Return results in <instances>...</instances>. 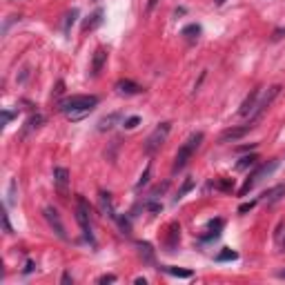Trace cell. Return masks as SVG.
I'll return each instance as SVG.
<instances>
[{
    "label": "cell",
    "instance_id": "1",
    "mask_svg": "<svg viewBox=\"0 0 285 285\" xmlns=\"http://www.w3.org/2000/svg\"><path fill=\"white\" fill-rule=\"evenodd\" d=\"M98 105V96H69L60 101V112L67 114L71 121H78Z\"/></svg>",
    "mask_w": 285,
    "mask_h": 285
},
{
    "label": "cell",
    "instance_id": "2",
    "mask_svg": "<svg viewBox=\"0 0 285 285\" xmlns=\"http://www.w3.org/2000/svg\"><path fill=\"white\" fill-rule=\"evenodd\" d=\"M203 132H194L192 136H189L187 141L183 142V145L178 147V151H176V158H174V167H172V172L174 174H178L180 169H185L187 167V163L192 160V156L196 154V149L201 147V142H203Z\"/></svg>",
    "mask_w": 285,
    "mask_h": 285
},
{
    "label": "cell",
    "instance_id": "3",
    "mask_svg": "<svg viewBox=\"0 0 285 285\" xmlns=\"http://www.w3.org/2000/svg\"><path fill=\"white\" fill-rule=\"evenodd\" d=\"M76 221H78L80 230H83L85 241H87L92 248H96V239H94V234H92V223H89V205L83 196H78V201H76Z\"/></svg>",
    "mask_w": 285,
    "mask_h": 285
},
{
    "label": "cell",
    "instance_id": "4",
    "mask_svg": "<svg viewBox=\"0 0 285 285\" xmlns=\"http://www.w3.org/2000/svg\"><path fill=\"white\" fill-rule=\"evenodd\" d=\"M277 167H279V160H277V158H274V160H270V163L259 165V167H256L254 172L250 174V178L243 183V187L239 189V194H241V196H245V194H250V189H254V185H256V183H261V180H263L265 176H270V174H272Z\"/></svg>",
    "mask_w": 285,
    "mask_h": 285
},
{
    "label": "cell",
    "instance_id": "5",
    "mask_svg": "<svg viewBox=\"0 0 285 285\" xmlns=\"http://www.w3.org/2000/svg\"><path fill=\"white\" fill-rule=\"evenodd\" d=\"M169 130H172V123H160L149 136H147V142H145V151L147 154H154L156 149L163 147V142L167 141L169 136Z\"/></svg>",
    "mask_w": 285,
    "mask_h": 285
},
{
    "label": "cell",
    "instance_id": "6",
    "mask_svg": "<svg viewBox=\"0 0 285 285\" xmlns=\"http://www.w3.org/2000/svg\"><path fill=\"white\" fill-rule=\"evenodd\" d=\"M279 92H281V87H279V85H274V87H270V92L265 94V96H263V101H261L259 105H256L254 114H252V116H250V125H252V127H254V123L259 121V118L263 116V114L270 109V105H272V103H274V98L279 96Z\"/></svg>",
    "mask_w": 285,
    "mask_h": 285
},
{
    "label": "cell",
    "instance_id": "7",
    "mask_svg": "<svg viewBox=\"0 0 285 285\" xmlns=\"http://www.w3.org/2000/svg\"><path fill=\"white\" fill-rule=\"evenodd\" d=\"M45 218H47V223L51 225V230L56 232V236L58 239H63V241H67V232H65V225H63V221H60V214L54 210V207H45Z\"/></svg>",
    "mask_w": 285,
    "mask_h": 285
},
{
    "label": "cell",
    "instance_id": "8",
    "mask_svg": "<svg viewBox=\"0 0 285 285\" xmlns=\"http://www.w3.org/2000/svg\"><path fill=\"white\" fill-rule=\"evenodd\" d=\"M54 185L60 192V196H67V187H69V172L65 167H56L54 169Z\"/></svg>",
    "mask_w": 285,
    "mask_h": 285
},
{
    "label": "cell",
    "instance_id": "9",
    "mask_svg": "<svg viewBox=\"0 0 285 285\" xmlns=\"http://www.w3.org/2000/svg\"><path fill=\"white\" fill-rule=\"evenodd\" d=\"M178 241H180V225L178 223H169L167 239H165V248H167V252H176Z\"/></svg>",
    "mask_w": 285,
    "mask_h": 285
},
{
    "label": "cell",
    "instance_id": "10",
    "mask_svg": "<svg viewBox=\"0 0 285 285\" xmlns=\"http://www.w3.org/2000/svg\"><path fill=\"white\" fill-rule=\"evenodd\" d=\"M252 130V125L248 123V125H243V127H230V130H225L221 134V142H234V141H239V139H243L245 134Z\"/></svg>",
    "mask_w": 285,
    "mask_h": 285
},
{
    "label": "cell",
    "instance_id": "11",
    "mask_svg": "<svg viewBox=\"0 0 285 285\" xmlns=\"http://www.w3.org/2000/svg\"><path fill=\"white\" fill-rule=\"evenodd\" d=\"M116 92H118V94H125V96H134V94H141V92H142V87H141V85H136L134 80L121 78V80L116 83Z\"/></svg>",
    "mask_w": 285,
    "mask_h": 285
},
{
    "label": "cell",
    "instance_id": "12",
    "mask_svg": "<svg viewBox=\"0 0 285 285\" xmlns=\"http://www.w3.org/2000/svg\"><path fill=\"white\" fill-rule=\"evenodd\" d=\"M259 96H261V89H254V92H252L250 96L245 98L243 105H241V109H239L241 116H252V114H254V109H256V101H259Z\"/></svg>",
    "mask_w": 285,
    "mask_h": 285
},
{
    "label": "cell",
    "instance_id": "13",
    "mask_svg": "<svg viewBox=\"0 0 285 285\" xmlns=\"http://www.w3.org/2000/svg\"><path fill=\"white\" fill-rule=\"evenodd\" d=\"M283 196H285V183L277 185V187H272V189H268V192L263 194V203H268V205H274V203H279Z\"/></svg>",
    "mask_w": 285,
    "mask_h": 285
},
{
    "label": "cell",
    "instance_id": "14",
    "mask_svg": "<svg viewBox=\"0 0 285 285\" xmlns=\"http://www.w3.org/2000/svg\"><path fill=\"white\" fill-rule=\"evenodd\" d=\"M98 205H101V212L105 214V216H109V218H116L118 216L116 210H114V205H112V194L101 192V196H98Z\"/></svg>",
    "mask_w": 285,
    "mask_h": 285
},
{
    "label": "cell",
    "instance_id": "15",
    "mask_svg": "<svg viewBox=\"0 0 285 285\" xmlns=\"http://www.w3.org/2000/svg\"><path fill=\"white\" fill-rule=\"evenodd\" d=\"M103 16H105V11H103V9L98 7L96 11H94L92 16H89L87 20H85L83 31H94V29H96V27H101V25H103Z\"/></svg>",
    "mask_w": 285,
    "mask_h": 285
},
{
    "label": "cell",
    "instance_id": "16",
    "mask_svg": "<svg viewBox=\"0 0 285 285\" xmlns=\"http://www.w3.org/2000/svg\"><path fill=\"white\" fill-rule=\"evenodd\" d=\"M107 63V51L105 49H96L94 51V60H92V74L98 76L103 71V67H105Z\"/></svg>",
    "mask_w": 285,
    "mask_h": 285
},
{
    "label": "cell",
    "instance_id": "17",
    "mask_svg": "<svg viewBox=\"0 0 285 285\" xmlns=\"http://www.w3.org/2000/svg\"><path fill=\"white\" fill-rule=\"evenodd\" d=\"M223 230V218H214V221L207 223V234L203 236V241H210V239H216Z\"/></svg>",
    "mask_w": 285,
    "mask_h": 285
},
{
    "label": "cell",
    "instance_id": "18",
    "mask_svg": "<svg viewBox=\"0 0 285 285\" xmlns=\"http://www.w3.org/2000/svg\"><path fill=\"white\" fill-rule=\"evenodd\" d=\"M116 121H121V114H109V116H105V118H101V123H98V130L101 132H107V130H112L114 127V123Z\"/></svg>",
    "mask_w": 285,
    "mask_h": 285
},
{
    "label": "cell",
    "instance_id": "19",
    "mask_svg": "<svg viewBox=\"0 0 285 285\" xmlns=\"http://www.w3.org/2000/svg\"><path fill=\"white\" fill-rule=\"evenodd\" d=\"M163 272L172 274V277H178V279H192V272L189 270H180V268H172V265H165V268H158Z\"/></svg>",
    "mask_w": 285,
    "mask_h": 285
},
{
    "label": "cell",
    "instance_id": "20",
    "mask_svg": "<svg viewBox=\"0 0 285 285\" xmlns=\"http://www.w3.org/2000/svg\"><path fill=\"white\" fill-rule=\"evenodd\" d=\"M256 160H259V156H256V154L243 156V158H241L239 163H236V169H239V172H243V169H248V167H254Z\"/></svg>",
    "mask_w": 285,
    "mask_h": 285
},
{
    "label": "cell",
    "instance_id": "21",
    "mask_svg": "<svg viewBox=\"0 0 285 285\" xmlns=\"http://www.w3.org/2000/svg\"><path fill=\"white\" fill-rule=\"evenodd\" d=\"M76 18H78V9H71L67 16H65V22H63V31H65V36H69L71 27H74V22H76Z\"/></svg>",
    "mask_w": 285,
    "mask_h": 285
},
{
    "label": "cell",
    "instance_id": "22",
    "mask_svg": "<svg viewBox=\"0 0 285 285\" xmlns=\"http://www.w3.org/2000/svg\"><path fill=\"white\" fill-rule=\"evenodd\" d=\"M45 123V118L40 116V114H36V116H31L29 121H27V127H25V132L22 134H29V132H34V130H38V127Z\"/></svg>",
    "mask_w": 285,
    "mask_h": 285
},
{
    "label": "cell",
    "instance_id": "23",
    "mask_svg": "<svg viewBox=\"0 0 285 285\" xmlns=\"http://www.w3.org/2000/svg\"><path fill=\"white\" fill-rule=\"evenodd\" d=\"M183 36L187 38L189 42H194L198 36H201V27H198V25H187V27L183 29Z\"/></svg>",
    "mask_w": 285,
    "mask_h": 285
},
{
    "label": "cell",
    "instance_id": "24",
    "mask_svg": "<svg viewBox=\"0 0 285 285\" xmlns=\"http://www.w3.org/2000/svg\"><path fill=\"white\" fill-rule=\"evenodd\" d=\"M236 259H239V254H236L234 250H230V248H225L223 252H218V256H216L218 263H225V261H236Z\"/></svg>",
    "mask_w": 285,
    "mask_h": 285
},
{
    "label": "cell",
    "instance_id": "25",
    "mask_svg": "<svg viewBox=\"0 0 285 285\" xmlns=\"http://www.w3.org/2000/svg\"><path fill=\"white\" fill-rule=\"evenodd\" d=\"M141 248V256L147 261V263H154V250H151L149 243H139Z\"/></svg>",
    "mask_w": 285,
    "mask_h": 285
},
{
    "label": "cell",
    "instance_id": "26",
    "mask_svg": "<svg viewBox=\"0 0 285 285\" xmlns=\"http://www.w3.org/2000/svg\"><path fill=\"white\" fill-rule=\"evenodd\" d=\"M216 189H223V192H234V180L232 178H223L216 183Z\"/></svg>",
    "mask_w": 285,
    "mask_h": 285
},
{
    "label": "cell",
    "instance_id": "27",
    "mask_svg": "<svg viewBox=\"0 0 285 285\" xmlns=\"http://www.w3.org/2000/svg\"><path fill=\"white\" fill-rule=\"evenodd\" d=\"M192 187H194V180H192V178H187V180H185V183H183V187L178 189V194H176V201H180V198H183L185 194H187Z\"/></svg>",
    "mask_w": 285,
    "mask_h": 285
},
{
    "label": "cell",
    "instance_id": "28",
    "mask_svg": "<svg viewBox=\"0 0 285 285\" xmlns=\"http://www.w3.org/2000/svg\"><path fill=\"white\" fill-rule=\"evenodd\" d=\"M149 174H151V165H147V167H145V172L141 174V180H139V183H136V189H141L142 185H147V183H149Z\"/></svg>",
    "mask_w": 285,
    "mask_h": 285
},
{
    "label": "cell",
    "instance_id": "29",
    "mask_svg": "<svg viewBox=\"0 0 285 285\" xmlns=\"http://www.w3.org/2000/svg\"><path fill=\"white\" fill-rule=\"evenodd\" d=\"M116 221H118V225H121V230L125 232V234H130V232H132V225H130V221H127V218H123V216H121V218L116 216Z\"/></svg>",
    "mask_w": 285,
    "mask_h": 285
},
{
    "label": "cell",
    "instance_id": "30",
    "mask_svg": "<svg viewBox=\"0 0 285 285\" xmlns=\"http://www.w3.org/2000/svg\"><path fill=\"white\" fill-rule=\"evenodd\" d=\"M139 123H141V118H139V116H132V118H127V121L123 123V127H127V130H134V127L139 125Z\"/></svg>",
    "mask_w": 285,
    "mask_h": 285
},
{
    "label": "cell",
    "instance_id": "31",
    "mask_svg": "<svg viewBox=\"0 0 285 285\" xmlns=\"http://www.w3.org/2000/svg\"><path fill=\"white\" fill-rule=\"evenodd\" d=\"M13 201H16V180H11V183H9V198H7V203L11 205Z\"/></svg>",
    "mask_w": 285,
    "mask_h": 285
},
{
    "label": "cell",
    "instance_id": "32",
    "mask_svg": "<svg viewBox=\"0 0 285 285\" xmlns=\"http://www.w3.org/2000/svg\"><path fill=\"white\" fill-rule=\"evenodd\" d=\"M256 205V201H250V203H243V205H241L239 207V214H248L250 210H252V207H254Z\"/></svg>",
    "mask_w": 285,
    "mask_h": 285
},
{
    "label": "cell",
    "instance_id": "33",
    "mask_svg": "<svg viewBox=\"0 0 285 285\" xmlns=\"http://www.w3.org/2000/svg\"><path fill=\"white\" fill-rule=\"evenodd\" d=\"M11 118H13V112H9V109H4V112H2V127H7Z\"/></svg>",
    "mask_w": 285,
    "mask_h": 285
},
{
    "label": "cell",
    "instance_id": "34",
    "mask_svg": "<svg viewBox=\"0 0 285 285\" xmlns=\"http://www.w3.org/2000/svg\"><path fill=\"white\" fill-rule=\"evenodd\" d=\"M2 225H4V232H7V234H13L11 225H9V216H7V212L2 214Z\"/></svg>",
    "mask_w": 285,
    "mask_h": 285
},
{
    "label": "cell",
    "instance_id": "35",
    "mask_svg": "<svg viewBox=\"0 0 285 285\" xmlns=\"http://www.w3.org/2000/svg\"><path fill=\"white\" fill-rule=\"evenodd\" d=\"M114 281H116V277H114V274H103V277L101 279H98V283H114Z\"/></svg>",
    "mask_w": 285,
    "mask_h": 285
},
{
    "label": "cell",
    "instance_id": "36",
    "mask_svg": "<svg viewBox=\"0 0 285 285\" xmlns=\"http://www.w3.org/2000/svg\"><path fill=\"white\" fill-rule=\"evenodd\" d=\"M147 210H149V212H160V205H158V203H154V201H151V203H147Z\"/></svg>",
    "mask_w": 285,
    "mask_h": 285
},
{
    "label": "cell",
    "instance_id": "37",
    "mask_svg": "<svg viewBox=\"0 0 285 285\" xmlns=\"http://www.w3.org/2000/svg\"><path fill=\"white\" fill-rule=\"evenodd\" d=\"M60 281H63L65 285H69V283H74V279H71V274H69V272H65V274H63V279H60Z\"/></svg>",
    "mask_w": 285,
    "mask_h": 285
},
{
    "label": "cell",
    "instance_id": "38",
    "mask_svg": "<svg viewBox=\"0 0 285 285\" xmlns=\"http://www.w3.org/2000/svg\"><path fill=\"white\" fill-rule=\"evenodd\" d=\"M31 270H34V261H27L25 263V274H29Z\"/></svg>",
    "mask_w": 285,
    "mask_h": 285
},
{
    "label": "cell",
    "instance_id": "39",
    "mask_svg": "<svg viewBox=\"0 0 285 285\" xmlns=\"http://www.w3.org/2000/svg\"><path fill=\"white\" fill-rule=\"evenodd\" d=\"M63 87H65V83H63V80H60V83H58V85H56L54 94H63Z\"/></svg>",
    "mask_w": 285,
    "mask_h": 285
},
{
    "label": "cell",
    "instance_id": "40",
    "mask_svg": "<svg viewBox=\"0 0 285 285\" xmlns=\"http://www.w3.org/2000/svg\"><path fill=\"white\" fill-rule=\"evenodd\" d=\"M279 277H281V279H285V270H281V272H279Z\"/></svg>",
    "mask_w": 285,
    "mask_h": 285
},
{
    "label": "cell",
    "instance_id": "41",
    "mask_svg": "<svg viewBox=\"0 0 285 285\" xmlns=\"http://www.w3.org/2000/svg\"><path fill=\"white\" fill-rule=\"evenodd\" d=\"M223 2H225V0H216V4H223Z\"/></svg>",
    "mask_w": 285,
    "mask_h": 285
},
{
    "label": "cell",
    "instance_id": "42",
    "mask_svg": "<svg viewBox=\"0 0 285 285\" xmlns=\"http://www.w3.org/2000/svg\"><path fill=\"white\" fill-rule=\"evenodd\" d=\"M283 250H285V239H283Z\"/></svg>",
    "mask_w": 285,
    "mask_h": 285
}]
</instances>
